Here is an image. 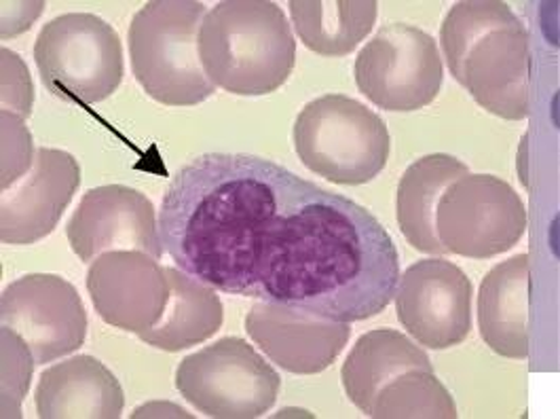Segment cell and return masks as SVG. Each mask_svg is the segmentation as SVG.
Instances as JSON below:
<instances>
[{
  "instance_id": "6da1fadb",
  "label": "cell",
  "mask_w": 560,
  "mask_h": 419,
  "mask_svg": "<svg viewBox=\"0 0 560 419\" xmlns=\"http://www.w3.org/2000/svg\"><path fill=\"white\" fill-rule=\"evenodd\" d=\"M163 251L217 291L360 323L400 282V255L373 214L280 163L206 153L176 172L159 212Z\"/></svg>"
},
{
  "instance_id": "7a4b0ae2",
  "label": "cell",
  "mask_w": 560,
  "mask_h": 419,
  "mask_svg": "<svg viewBox=\"0 0 560 419\" xmlns=\"http://www.w3.org/2000/svg\"><path fill=\"white\" fill-rule=\"evenodd\" d=\"M451 74L485 110L505 121L529 117V33L501 0H464L440 28Z\"/></svg>"
},
{
  "instance_id": "3957f363",
  "label": "cell",
  "mask_w": 560,
  "mask_h": 419,
  "mask_svg": "<svg viewBox=\"0 0 560 419\" xmlns=\"http://www.w3.org/2000/svg\"><path fill=\"white\" fill-rule=\"evenodd\" d=\"M199 58L220 90L267 96L290 79L296 40L278 2L224 0L201 22Z\"/></svg>"
},
{
  "instance_id": "277c9868",
  "label": "cell",
  "mask_w": 560,
  "mask_h": 419,
  "mask_svg": "<svg viewBox=\"0 0 560 419\" xmlns=\"http://www.w3.org/2000/svg\"><path fill=\"white\" fill-rule=\"evenodd\" d=\"M206 13L197 0H151L129 24L133 77L165 106H197L217 92L199 58Z\"/></svg>"
},
{
  "instance_id": "5b68a950",
  "label": "cell",
  "mask_w": 560,
  "mask_h": 419,
  "mask_svg": "<svg viewBox=\"0 0 560 419\" xmlns=\"http://www.w3.org/2000/svg\"><path fill=\"white\" fill-rule=\"evenodd\" d=\"M292 136L305 167L335 185L371 183L385 170L392 151L385 121L366 104L342 94L305 104Z\"/></svg>"
},
{
  "instance_id": "8992f818",
  "label": "cell",
  "mask_w": 560,
  "mask_h": 419,
  "mask_svg": "<svg viewBox=\"0 0 560 419\" xmlns=\"http://www.w3.org/2000/svg\"><path fill=\"white\" fill-rule=\"evenodd\" d=\"M34 60L45 88L85 106L113 96L124 81V45L94 13H66L43 26Z\"/></svg>"
},
{
  "instance_id": "52a82bcc",
  "label": "cell",
  "mask_w": 560,
  "mask_h": 419,
  "mask_svg": "<svg viewBox=\"0 0 560 419\" xmlns=\"http://www.w3.org/2000/svg\"><path fill=\"white\" fill-rule=\"evenodd\" d=\"M176 387L208 418L254 419L276 405L281 377L248 341L224 337L178 364Z\"/></svg>"
},
{
  "instance_id": "ba28073f",
  "label": "cell",
  "mask_w": 560,
  "mask_h": 419,
  "mask_svg": "<svg viewBox=\"0 0 560 419\" xmlns=\"http://www.w3.org/2000/svg\"><path fill=\"white\" fill-rule=\"evenodd\" d=\"M527 231V208L505 181L466 174L438 201L436 235L451 255L493 258L512 251Z\"/></svg>"
},
{
  "instance_id": "9c48e42d",
  "label": "cell",
  "mask_w": 560,
  "mask_h": 419,
  "mask_svg": "<svg viewBox=\"0 0 560 419\" xmlns=\"http://www.w3.org/2000/svg\"><path fill=\"white\" fill-rule=\"evenodd\" d=\"M353 74L358 90L392 113L430 106L444 79L434 36L405 22H392L374 34L360 51Z\"/></svg>"
},
{
  "instance_id": "30bf717a",
  "label": "cell",
  "mask_w": 560,
  "mask_h": 419,
  "mask_svg": "<svg viewBox=\"0 0 560 419\" xmlns=\"http://www.w3.org/2000/svg\"><path fill=\"white\" fill-rule=\"evenodd\" d=\"M0 323L24 339L36 364L77 352L88 337V312L77 289L56 273H28L0 296Z\"/></svg>"
},
{
  "instance_id": "8fae6325",
  "label": "cell",
  "mask_w": 560,
  "mask_h": 419,
  "mask_svg": "<svg viewBox=\"0 0 560 419\" xmlns=\"http://www.w3.org/2000/svg\"><path fill=\"white\" fill-rule=\"evenodd\" d=\"M471 282L446 258H423L400 276L396 314L417 344L448 350L464 344L471 330Z\"/></svg>"
},
{
  "instance_id": "7c38bea8",
  "label": "cell",
  "mask_w": 560,
  "mask_h": 419,
  "mask_svg": "<svg viewBox=\"0 0 560 419\" xmlns=\"http://www.w3.org/2000/svg\"><path fill=\"white\" fill-rule=\"evenodd\" d=\"M66 237L83 263L113 251H140L156 260L163 255L153 201L125 185H104L83 195Z\"/></svg>"
},
{
  "instance_id": "4fadbf2b",
  "label": "cell",
  "mask_w": 560,
  "mask_h": 419,
  "mask_svg": "<svg viewBox=\"0 0 560 419\" xmlns=\"http://www.w3.org/2000/svg\"><path fill=\"white\" fill-rule=\"evenodd\" d=\"M88 291L104 323L136 335L153 328L170 303L165 267L140 251H113L92 260Z\"/></svg>"
},
{
  "instance_id": "5bb4252c",
  "label": "cell",
  "mask_w": 560,
  "mask_h": 419,
  "mask_svg": "<svg viewBox=\"0 0 560 419\" xmlns=\"http://www.w3.org/2000/svg\"><path fill=\"white\" fill-rule=\"evenodd\" d=\"M81 185V165L60 149H38L31 170L0 195V240L28 246L47 237Z\"/></svg>"
},
{
  "instance_id": "9a60e30c",
  "label": "cell",
  "mask_w": 560,
  "mask_h": 419,
  "mask_svg": "<svg viewBox=\"0 0 560 419\" xmlns=\"http://www.w3.org/2000/svg\"><path fill=\"white\" fill-rule=\"evenodd\" d=\"M246 330L252 341L283 371L315 375L326 371L345 350L351 337V323L258 301L246 316Z\"/></svg>"
},
{
  "instance_id": "2e32d148",
  "label": "cell",
  "mask_w": 560,
  "mask_h": 419,
  "mask_svg": "<svg viewBox=\"0 0 560 419\" xmlns=\"http://www.w3.org/2000/svg\"><path fill=\"white\" fill-rule=\"evenodd\" d=\"M34 403L40 419H117L124 414L125 394L104 362L81 354L40 375Z\"/></svg>"
},
{
  "instance_id": "e0dca14e",
  "label": "cell",
  "mask_w": 560,
  "mask_h": 419,
  "mask_svg": "<svg viewBox=\"0 0 560 419\" xmlns=\"http://www.w3.org/2000/svg\"><path fill=\"white\" fill-rule=\"evenodd\" d=\"M529 255L495 265L478 292V326L482 341L503 358L529 356Z\"/></svg>"
},
{
  "instance_id": "ac0fdd59",
  "label": "cell",
  "mask_w": 560,
  "mask_h": 419,
  "mask_svg": "<svg viewBox=\"0 0 560 419\" xmlns=\"http://www.w3.org/2000/svg\"><path fill=\"white\" fill-rule=\"evenodd\" d=\"M434 371L430 356L415 341L392 328H376L358 339L341 369L342 387L349 400L371 416L374 398L385 384L406 371Z\"/></svg>"
},
{
  "instance_id": "d6986e66",
  "label": "cell",
  "mask_w": 560,
  "mask_h": 419,
  "mask_svg": "<svg viewBox=\"0 0 560 419\" xmlns=\"http://www.w3.org/2000/svg\"><path fill=\"white\" fill-rule=\"evenodd\" d=\"M170 280V303L161 321L138 337L156 350L180 352L208 341L219 333L224 307L219 292L183 269L165 267Z\"/></svg>"
},
{
  "instance_id": "ffe728a7",
  "label": "cell",
  "mask_w": 560,
  "mask_h": 419,
  "mask_svg": "<svg viewBox=\"0 0 560 419\" xmlns=\"http://www.w3.org/2000/svg\"><path fill=\"white\" fill-rule=\"evenodd\" d=\"M469 174L462 160L434 153L408 165L398 187V223L408 244L419 253L448 255L436 235L438 201L451 183Z\"/></svg>"
},
{
  "instance_id": "44dd1931",
  "label": "cell",
  "mask_w": 560,
  "mask_h": 419,
  "mask_svg": "<svg viewBox=\"0 0 560 419\" xmlns=\"http://www.w3.org/2000/svg\"><path fill=\"white\" fill-rule=\"evenodd\" d=\"M290 18L307 49L324 58L349 56L373 31L374 0H290Z\"/></svg>"
},
{
  "instance_id": "7402d4cb",
  "label": "cell",
  "mask_w": 560,
  "mask_h": 419,
  "mask_svg": "<svg viewBox=\"0 0 560 419\" xmlns=\"http://www.w3.org/2000/svg\"><path fill=\"white\" fill-rule=\"evenodd\" d=\"M371 418L455 419L457 405L434 371H406L374 398Z\"/></svg>"
},
{
  "instance_id": "603a6c76",
  "label": "cell",
  "mask_w": 560,
  "mask_h": 419,
  "mask_svg": "<svg viewBox=\"0 0 560 419\" xmlns=\"http://www.w3.org/2000/svg\"><path fill=\"white\" fill-rule=\"evenodd\" d=\"M34 364L24 339L2 326V418H22L20 405L31 387Z\"/></svg>"
},
{
  "instance_id": "cb8c5ba5",
  "label": "cell",
  "mask_w": 560,
  "mask_h": 419,
  "mask_svg": "<svg viewBox=\"0 0 560 419\" xmlns=\"http://www.w3.org/2000/svg\"><path fill=\"white\" fill-rule=\"evenodd\" d=\"M34 163L31 131L22 117L2 110V189L20 181Z\"/></svg>"
},
{
  "instance_id": "d4e9b609",
  "label": "cell",
  "mask_w": 560,
  "mask_h": 419,
  "mask_svg": "<svg viewBox=\"0 0 560 419\" xmlns=\"http://www.w3.org/2000/svg\"><path fill=\"white\" fill-rule=\"evenodd\" d=\"M32 90L31 72L26 70L24 62L18 54L2 49V110H18L20 117H31Z\"/></svg>"
}]
</instances>
